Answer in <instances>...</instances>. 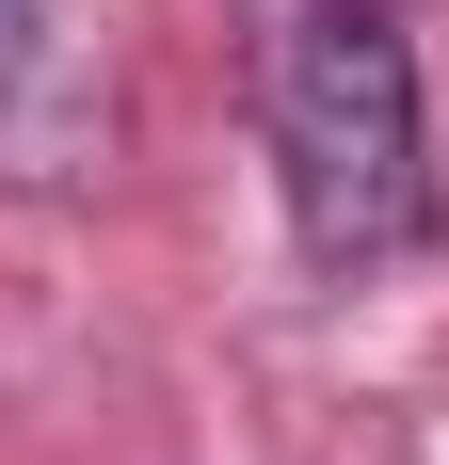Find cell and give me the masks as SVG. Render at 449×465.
Wrapping results in <instances>:
<instances>
[{
	"label": "cell",
	"mask_w": 449,
	"mask_h": 465,
	"mask_svg": "<svg viewBox=\"0 0 449 465\" xmlns=\"http://www.w3.org/2000/svg\"><path fill=\"white\" fill-rule=\"evenodd\" d=\"M33 33H48V0H0V96L33 81Z\"/></svg>",
	"instance_id": "7a4b0ae2"
},
{
	"label": "cell",
	"mask_w": 449,
	"mask_h": 465,
	"mask_svg": "<svg viewBox=\"0 0 449 465\" xmlns=\"http://www.w3.org/2000/svg\"><path fill=\"white\" fill-rule=\"evenodd\" d=\"M273 193H289V241L321 273H402L434 241V113H417V33L385 0H289L273 33Z\"/></svg>",
	"instance_id": "6da1fadb"
}]
</instances>
